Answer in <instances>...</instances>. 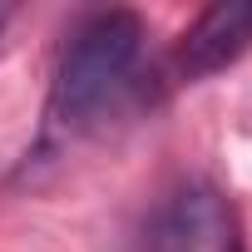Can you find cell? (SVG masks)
Masks as SVG:
<instances>
[{
	"label": "cell",
	"mask_w": 252,
	"mask_h": 252,
	"mask_svg": "<svg viewBox=\"0 0 252 252\" xmlns=\"http://www.w3.org/2000/svg\"><path fill=\"white\" fill-rule=\"evenodd\" d=\"M252 45V0H218V5H208L188 35L178 40V79H208L227 64H237Z\"/></svg>",
	"instance_id": "3957f363"
},
{
	"label": "cell",
	"mask_w": 252,
	"mask_h": 252,
	"mask_svg": "<svg viewBox=\"0 0 252 252\" xmlns=\"http://www.w3.org/2000/svg\"><path fill=\"white\" fill-rule=\"evenodd\" d=\"M154 252H247L232 198L213 183H183L154 218Z\"/></svg>",
	"instance_id": "7a4b0ae2"
},
{
	"label": "cell",
	"mask_w": 252,
	"mask_h": 252,
	"mask_svg": "<svg viewBox=\"0 0 252 252\" xmlns=\"http://www.w3.org/2000/svg\"><path fill=\"white\" fill-rule=\"evenodd\" d=\"M5 20H10V5H0V30H5Z\"/></svg>",
	"instance_id": "277c9868"
},
{
	"label": "cell",
	"mask_w": 252,
	"mask_h": 252,
	"mask_svg": "<svg viewBox=\"0 0 252 252\" xmlns=\"http://www.w3.org/2000/svg\"><path fill=\"white\" fill-rule=\"evenodd\" d=\"M139 55H144V20L134 10L89 15L64 45L50 84V134H64V139L84 134L129 84Z\"/></svg>",
	"instance_id": "6da1fadb"
}]
</instances>
